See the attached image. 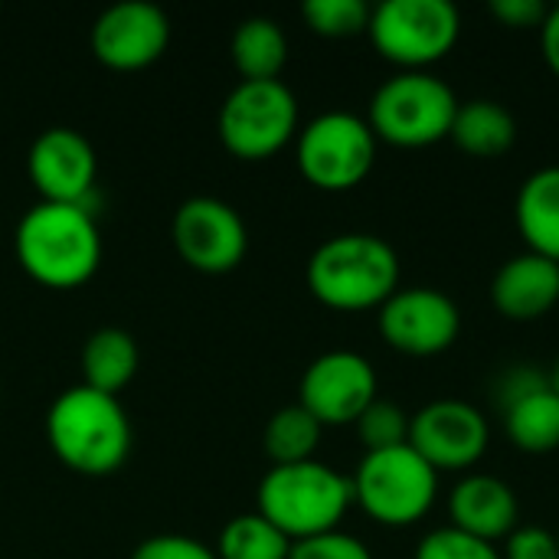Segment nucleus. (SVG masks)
<instances>
[{
	"mask_svg": "<svg viewBox=\"0 0 559 559\" xmlns=\"http://www.w3.org/2000/svg\"><path fill=\"white\" fill-rule=\"evenodd\" d=\"M20 269L56 292L82 288L102 265V233L88 206L36 203L13 233Z\"/></svg>",
	"mask_w": 559,
	"mask_h": 559,
	"instance_id": "obj_1",
	"label": "nucleus"
},
{
	"mask_svg": "<svg viewBox=\"0 0 559 559\" xmlns=\"http://www.w3.org/2000/svg\"><path fill=\"white\" fill-rule=\"evenodd\" d=\"M46 442L66 468L102 478L118 472L131 455V419L118 396L79 383L49 406Z\"/></svg>",
	"mask_w": 559,
	"mask_h": 559,
	"instance_id": "obj_2",
	"label": "nucleus"
},
{
	"mask_svg": "<svg viewBox=\"0 0 559 559\" xmlns=\"http://www.w3.org/2000/svg\"><path fill=\"white\" fill-rule=\"evenodd\" d=\"M305 278L331 311H380L400 288V255L373 233H341L311 252Z\"/></svg>",
	"mask_w": 559,
	"mask_h": 559,
	"instance_id": "obj_3",
	"label": "nucleus"
},
{
	"mask_svg": "<svg viewBox=\"0 0 559 559\" xmlns=\"http://www.w3.org/2000/svg\"><path fill=\"white\" fill-rule=\"evenodd\" d=\"M255 504L269 524H275L292 544H301L341 531V521L354 508V485L318 459L272 465L259 481Z\"/></svg>",
	"mask_w": 559,
	"mask_h": 559,
	"instance_id": "obj_4",
	"label": "nucleus"
},
{
	"mask_svg": "<svg viewBox=\"0 0 559 559\" xmlns=\"http://www.w3.org/2000/svg\"><path fill=\"white\" fill-rule=\"evenodd\" d=\"M350 485L354 504L390 531L426 521L439 498V472L413 445L364 452Z\"/></svg>",
	"mask_w": 559,
	"mask_h": 559,
	"instance_id": "obj_5",
	"label": "nucleus"
},
{
	"mask_svg": "<svg viewBox=\"0 0 559 559\" xmlns=\"http://www.w3.org/2000/svg\"><path fill=\"white\" fill-rule=\"evenodd\" d=\"M459 98L449 82L432 72H396L386 79L367 111L377 141L393 147H429L452 134Z\"/></svg>",
	"mask_w": 559,
	"mask_h": 559,
	"instance_id": "obj_6",
	"label": "nucleus"
},
{
	"mask_svg": "<svg viewBox=\"0 0 559 559\" xmlns=\"http://www.w3.org/2000/svg\"><path fill=\"white\" fill-rule=\"evenodd\" d=\"M367 36L403 72H429L455 49L462 13L449 0H383L370 13Z\"/></svg>",
	"mask_w": 559,
	"mask_h": 559,
	"instance_id": "obj_7",
	"label": "nucleus"
},
{
	"mask_svg": "<svg viewBox=\"0 0 559 559\" xmlns=\"http://www.w3.org/2000/svg\"><path fill=\"white\" fill-rule=\"evenodd\" d=\"M377 134L354 111H324L298 128L295 160L301 177L324 193L360 187L377 164Z\"/></svg>",
	"mask_w": 559,
	"mask_h": 559,
	"instance_id": "obj_8",
	"label": "nucleus"
},
{
	"mask_svg": "<svg viewBox=\"0 0 559 559\" xmlns=\"http://www.w3.org/2000/svg\"><path fill=\"white\" fill-rule=\"evenodd\" d=\"M223 147L239 160H265L298 138V98L282 79L239 82L219 108Z\"/></svg>",
	"mask_w": 559,
	"mask_h": 559,
	"instance_id": "obj_9",
	"label": "nucleus"
},
{
	"mask_svg": "<svg viewBox=\"0 0 559 559\" xmlns=\"http://www.w3.org/2000/svg\"><path fill=\"white\" fill-rule=\"evenodd\" d=\"M170 239L177 255L203 275L233 272L249 249V233L242 216L236 213V206L216 197L183 200L174 213Z\"/></svg>",
	"mask_w": 559,
	"mask_h": 559,
	"instance_id": "obj_10",
	"label": "nucleus"
},
{
	"mask_svg": "<svg viewBox=\"0 0 559 559\" xmlns=\"http://www.w3.org/2000/svg\"><path fill=\"white\" fill-rule=\"evenodd\" d=\"M380 337L406 354V357H439L445 354L462 334V311L459 305L429 285L396 288L380 314H377Z\"/></svg>",
	"mask_w": 559,
	"mask_h": 559,
	"instance_id": "obj_11",
	"label": "nucleus"
},
{
	"mask_svg": "<svg viewBox=\"0 0 559 559\" xmlns=\"http://www.w3.org/2000/svg\"><path fill=\"white\" fill-rule=\"evenodd\" d=\"M380 380L373 364L354 350H328L308 364L298 383V406H305L324 429L354 426L377 400Z\"/></svg>",
	"mask_w": 559,
	"mask_h": 559,
	"instance_id": "obj_12",
	"label": "nucleus"
},
{
	"mask_svg": "<svg viewBox=\"0 0 559 559\" xmlns=\"http://www.w3.org/2000/svg\"><path fill=\"white\" fill-rule=\"evenodd\" d=\"M409 445L436 472H468L485 459L491 426L465 400H432L409 416Z\"/></svg>",
	"mask_w": 559,
	"mask_h": 559,
	"instance_id": "obj_13",
	"label": "nucleus"
},
{
	"mask_svg": "<svg viewBox=\"0 0 559 559\" xmlns=\"http://www.w3.org/2000/svg\"><path fill=\"white\" fill-rule=\"evenodd\" d=\"M170 43L167 13L147 0H121L98 13L92 26V52L115 72L147 69Z\"/></svg>",
	"mask_w": 559,
	"mask_h": 559,
	"instance_id": "obj_14",
	"label": "nucleus"
},
{
	"mask_svg": "<svg viewBox=\"0 0 559 559\" xmlns=\"http://www.w3.org/2000/svg\"><path fill=\"white\" fill-rule=\"evenodd\" d=\"M26 170L43 203L88 206L98 177V160L92 144L79 131L46 128L26 154Z\"/></svg>",
	"mask_w": 559,
	"mask_h": 559,
	"instance_id": "obj_15",
	"label": "nucleus"
},
{
	"mask_svg": "<svg viewBox=\"0 0 559 559\" xmlns=\"http://www.w3.org/2000/svg\"><path fill=\"white\" fill-rule=\"evenodd\" d=\"M498 406L514 449L524 455L559 452V393L550 386V377L527 367L504 373L498 383Z\"/></svg>",
	"mask_w": 559,
	"mask_h": 559,
	"instance_id": "obj_16",
	"label": "nucleus"
},
{
	"mask_svg": "<svg viewBox=\"0 0 559 559\" xmlns=\"http://www.w3.org/2000/svg\"><path fill=\"white\" fill-rule=\"evenodd\" d=\"M518 521H521L518 491L498 475L472 472L459 478V485L449 491V527L462 534L498 544L521 527Z\"/></svg>",
	"mask_w": 559,
	"mask_h": 559,
	"instance_id": "obj_17",
	"label": "nucleus"
},
{
	"mask_svg": "<svg viewBox=\"0 0 559 559\" xmlns=\"http://www.w3.org/2000/svg\"><path fill=\"white\" fill-rule=\"evenodd\" d=\"M491 301L501 318L518 324L547 318L559 305V262L537 252L508 259L491 282Z\"/></svg>",
	"mask_w": 559,
	"mask_h": 559,
	"instance_id": "obj_18",
	"label": "nucleus"
},
{
	"mask_svg": "<svg viewBox=\"0 0 559 559\" xmlns=\"http://www.w3.org/2000/svg\"><path fill=\"white\" fill-rule=\"evenodd\" d=\"M514 219L527 252L559 262V164L527 174L518 190Z\"/></svg>",
	"mask_w": 559,
	"mask_h": 559,
	"instance_id": "obj_19",
	"label": "nucleus"
},
{
	"mask_svg": "<svg viewBox=\"0 0 559 559\" xmlns=\"http://www.w3.org/2000/svg\"><path fill=\"white\" fill-rule=\"evenodd\" d=\"M449 138L468 157L495 160L518 144V118L495 98H472L459 105Z\"/></svg>",
	"mask_w": 559,
	"mask_h": 559,
	"instance_id": "obj_20",
	"label": "nucleus"
},
{
	"mask_svg": "<svg viewBox=\"0 0 559 559\" xmlns=\"http://www.w3.org/2000/svg\"><path fill=\"white\" fill-rule=\"evenodd\" d=\"M229 56L242 82H269L278 79L288 62V36L269 16H249L236 26Z\"/></svg>",
	"mask_w": 559,
	"mask_h": 559,
	"instance_id": "obj_21",
	"label": "nucleus"
},
{
	"mask_svg": "<svg viewBox=\"0 0 559 559\" xmlns=\"http://www.w3.org/2000/svg\"><path fill=\"white\" fill-rule=\"evenodd\" d=\"M82 373L85 386L118 396L138 373V344L121 328L95 331L82 347Z\"/></svg>",
	"mask_w": 559,
	"mask_h": 559,
	"instance_id": "obj_22",
	"label": "nucleus"
},
{
	"mask_svg": "<svg viewBox=\"0 0 559 559\" xmlns=\"http://www.w3.org/2000/svg\"><path fill=\"white\" fill-rule=\"evenodd\" d=\"M324 426L305 409V406H285L278 409L269 423H265V455L272 459V465H298V462H311L318 452Z\"/></svg>",
	"mask_w": 559,
	"mask_h": 559,
	"instance_id": "obj_23",
	"label": "nucleus"
},
{
	"mask_svg": "<svg viewBox=\"0 0 559 559\" xmlns=\"http://www.w3.org/2000/svg\"><path fill=\"white\" fill-rule=\"evenodd\" d=\"M292 540L259 511L233 518L216 544V559H288Z\"/></svg>",
	"mask_w": 559,
	"mask_h": 559,
	"instance_id": "obj_24",
	"label": "nucleus"
},
{
	"mask_svg": "<svg viewBox=\"0 0 559 559\" xmlns=\"http://www.w3.org/2000/svg\"><path fill=\"white\" fill-rule=\"evenodd\" d=\"M370 13L373 7H367L364 0H308L301 7L308 29L324 39H347L367 33Z\"/></svg>",
	"mask_w": 559,
	"mask_h": 559,
	"instance_id": "obj_25",
	"label": "nucleus"
},
{
	"mask_svg": "<svg viewBox=\"0 0 559 559\" xmlns=\"http://www.w3.org/2000/svg\"><path fill=\"white\" fill-rule=\"evenodd\" d=\"M354 426H357V436H360L367 452L409 445V416H406V409H400L390 400L377 396Z\"/></svg>",
	"mask_w": 559,
	"mask_h": 559,
	"instance_id": "obj_26",
	"label": "nucleus"
},
{
	"mask_svg": "<svg viewBox=\"0 0 559 559\" xmlns=\"http://www.w3.org/2000/svg\"><path fill=\"white\" fill-rule=\"evenodd\" d=\"M413 559H504L501 550L488 540H478L472 534H462L455 527H436L429 531Z\"/></svg>",
	"mask_w": 559,
	"mask_h": 559,
	"instance_id": "obj_27",
	"label": "nucleus"
},
{
	"mask_svg": "<svg viewBox=\"0 0 559 559\" xmlns=\"http://www.w3.org/2000/svg\"><path fill=\"white\" fill-rule=\"evenodd\" d=\"M288 559H373V554L367 550L364 540H357V537H350L344 531H334V534H324V537L292 544Z\"/></svg>",
	"mask_w": 559,
	"mask_h": 559,
	"instance_id": "obj_28",
	"label": "nucleus"
},
{
	"mask_svg": "<svg viewBox=\"0 0 559 559\" xmlns=\"http://www.w3.org/2000/svg\"><path fill=\"white\" fill-rule=\"evenodd\" d=\"M131 559H216V550H210L206 544L193 537L160 534V537H147L144 544H138Z\"/></svg>",
	"mask_w": 559,
	"mask_h": 559,
	"instance_id": "obj_29",
	"label": "nucleus"
},
{
	"mask_svg": "<svg viewBox=\"0 0 559 559\" xmlns=\"http://www.w3.org/2000/svg\"><path fill=\"white\" fill-rule=\"evenodd\" d=\"M504 559H559V540L547 527H518L504 540Z\"/></svg>",
	"mask_w": 559,
	"mask_h": 559,
	"instance_id": "obj_30",
	"label": "nucleus"
},
{
	"mask_svg": "<svg viewBox=\"0 0 559 559\" xmlns=\"http://www.w3.org/2000/svg\"><path fill=\"white\" fill-rule=\"evenodd\" d=\"M544 0H491V13L508 29H540L547 20Z\"/></svg>",
	"mask_w": 559,
	"mask_h": 559,
	"instance_id": "obj_31",
	"label": "nucleus"
},
{
	"mask_svg": "<svg viewBox=\"0 0 559 559\" xmlns=\"http://www.w3.org/2000/svg\"><path fill=\"white\" fill-rule=\"evenodd\" d=\"M540 46H544V59L550 72L559 79V3L547 10V20L540 26Z\"/></svg>",
	"mask_w": 559,
	"mask_h": 559,
	"instance_id": "obj_32",
	"label": "nucleus"
},
{
	"mask_svg": "<svg viewBox=\"0 0 559 559\" xmlns=\"http://www.w3.org/2000/svg\"><path fill=\"white\" fill-rule=\"evenodd\" d=\"M550 386L559 393V360H557V367H554V373H550Z\"/></svg>",
	"mask_w": 559,
	"mask_h": 559,
	"instance_id": "obj_33",
	"label": "nucleus"
},
{
	"mask_svg": "<svg viewBox=\"0 0 559 559\" xmlns=\"http://www.w3.org/2000/svg\"><path fill=\"white\" fill-rule=\"evenodd\" d=\"M557 540H559V531H557Z\"/></svg>",
	"mask_w": 559,
	"mask_h": 559,
	"instance_id": "obj_34",
	"label": "nucleus"
}]
</instances>
